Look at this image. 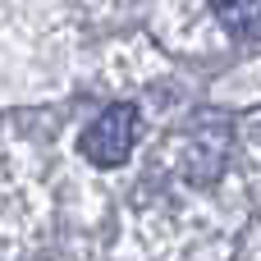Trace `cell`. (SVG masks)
I'll list each match as a JSON object with an SVG mask.
<instances>
[{"label": "cell", "mask_w": 261, "mask_h": 261, "mask_svg": "<svg viewBox=\"0 0 261 261\" xmlns=\"http://www.w3.org/2000/svg\"><path fill=\"white\" fill-rule=\"evenodd\" d=\"M138 110L133 106H110V110H101L96 115V124L83 133V156L96 165V170H115V165H124L128 161V151L138 147Z\"/></svg>", "instance_id": "cell-1"}, {"label": "cell", "mask_w": 261, "mask_h": 261, "mask_svg": "<svg viewBox=\"0 0 261 261\" xmlns=\"http://www.w3.org/2000/svg\"><path fill=\"white\" fill-rule=\"evenodd\" d=\"M216 18L239 32V37H261V0H211Z\"/></svg>", "instance_id": "cell-2"}]
</instances>
